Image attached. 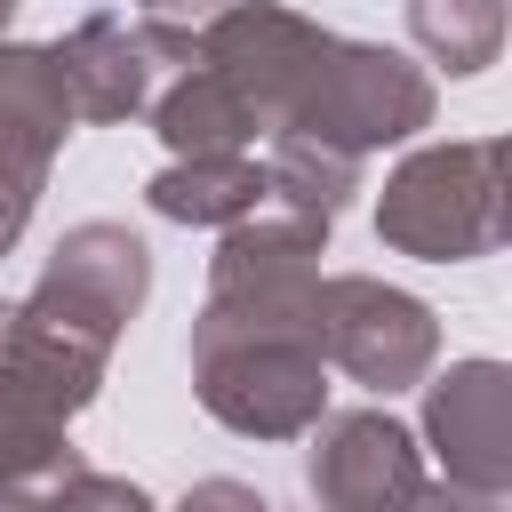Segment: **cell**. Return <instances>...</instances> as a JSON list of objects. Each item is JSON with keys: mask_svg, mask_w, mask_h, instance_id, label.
Listing matches in <instances>:
<instances>
[{"mask_svg": "<svg viewBox=\"0 0 512 512\" xmlns=\"http://www.w3.org/2000/svg\"><path fill=\"white\" fill-rule=\"evenodd\" d=\"M320 256H328V224H304V216H240V224H224V248L208 264V304L200 312L312 320Z\"/></svg>", "mask_w": 512, "mask_h": 512, "instance_id": "9c48e42d", "label": "cell"}, {"mask_svg": "<svg viewBox=\"0 0 512 512\" xmlns=\"http://www.w3.org/2000/svg\"><path fill=\"white\" fill-rule=\"evenodd\" d=\"M408 32L440 72H488L504 56V0H408Z\"/></svg>", "mask_w": 512, "mask_h": 512, "instance_id": "9a60e30c", "label": "cell"}, {"mask_svg": "<svg viewBox=\"0 0 512 512\" xmlns=\"http://www.w3.org/2000/svg\"><path fill=\"white\" fill-rule=\"evenodd\" d=\"M104 360L112 352L64 336L32 304H0V472H40L72 456L64 424L96 400Z\"/></svg>", "mask_w": 512, "mask_h": 512, "instance_id": "3957f363", "label": "cell"}, {"mask_svg": "<svg viewBox=\"0 0 512 512\" xmlns=\"http://www.w3.org/2000/svg\"><path fill=\"white\" fill-rule=\"evenodd\" d=\"M320 48H328V32H320L312 16H296V8H272V0H224V8L192 32V64L216 72L264 136H280V120H288V104L304 96Z\"/></svg>", "mask_w": 512, "mask_h": 512, "instance_id": "52a82bcc", "label": "cell"}, {"mask_svg": "<svg viewBox=\"0 0 512 512\" xmlns=\"http://www.w3.org/2000/svg\"><path fill=\"white\" fill-rule=\"evenodd\" d=\"M144 200L168 224H240L264 208V160L256 152H184L144 184Z\"/></svg>", "mask_w": 512, "mask_h": 512, "instance_id": "4fadbf2b", "label": "cell"}, {"mask_svg": "<svg viewBox=\"0 0 512 512\" xmlns=\"http://www.w3.org/2000/svg\"><path fill=\"white\" fill-rule=\"evenodd\" d=\"M360 192V160L336 152V144H312V136H272V160H264V200H280L288 216L304 224H336Z\"/></svg>", "mask_w": 512, "mask_h": 512, "instance_id": "5bb4252c", "label": "cell"}, {"mask_svg": "<svg viewBox=\"0 0 512 512\" xmlns=\"http://www.w3.org/2000/svg\"><path fill=\"white\" fill-rule=\"evenodd\" d=\"M144 16H216L224 0H136Z\"/></svg>", "mask_w": 512, "mask_h": 512, "instance_id": "d6986e66", "label": "cell"}, {"mask_svg": "<svg viewBox=\"0 0 512 512\" xmlns=\"http://www.w3.org/2000/svg\"><path fill=\"white\" fill-rule=\"evenodd\" d=\"M64 136H72V96L56 56L32 40H0V256L24 240Z\"/></svg>", "mask_w": 512, "mask_h": 512, "instance_id": "30bf717a", "label": "cell"}, {"mask_svg": "<svg viewBox=\"0 0 512 512\" xmlns=\"http://www.w3.org/2000/svg\"><path fill=\"white\" fill-rule=\"evenodd\" d=\"M504 144L464 136V144H424L384 176L376 200V240L424 264H472L504 248Z\"/></svg>", "mask_w": 512, "mask_h": 512, "instance_id": "7a4b0ae2", "label": "cell"}, {"mask_svg": "<svg viewBox=\"0 0 512 512\" xmlns=\"http://www.w3.org/2000/svg\"><path fill=\"white\" fill-rule=\"evenodd\" d=\"M424 440L448 464V480L504 496L512 488V368L504 360H456L424 384Z\"/></svg>", "mask_w": 512, "mask_h": 512, "instance_id": "7c38bea8", "label": "cell"}, {"mask_svg": "<svg viewBox=\"0 0 512 512\" xmlns=\"http://www.w3.org/2000/svg\"><path fill=\"white\" fill-rule=\"evenodd\" d=\"M424 480V448L392 408H336L312 424L304 488L320 512H384Z\"/></svg>", "mask_w": 512, "mask_h": 512, "instance_id": "8fae6325", "label": "cell"}, {"mask_svg": "<svg viewBox=\"0 0 512 512\" xmlns=\"http://www.w3.org/2000/svg\"><path fill=\"white\" fill-rule=\"evenodd\" d=\"M8 8H16V0H0V24H8Z\"/></svg>", "mask_w": 512, "mask_h": 512, "instance_id": "ffe728a7", "label": "cell"}, {"mask_svg": "<svg viewBox=\"0 0 512 512\" xmlns=\"http://www.w3.org/2000/svg\"><path fill=\"white\" fill-rule=\"evenodd\" d=\"M144 288H152V248H144L128 224H104V216H96V224H72V232L56 240V256L40 264V280H32L24 304H32L40 320H56L64 336L112 352L120 328L136 320Z\"/></svg>", "mask_w": 512, "mask_h": 512, "instance_id": "ba28073f", "label": "cell"}, {"mask_svg": "<svg viewBox=\"0 0 512 512\" xmlns=\"http://www.w3.org/2000/svg\"><path fill=\"white\" fill-rule=\"evenodd\" d=\"M312 328H320V360H336L376 400L416 392L432 376V360H440L432 304L408 296V288H392V280H376V272H320Z\"/></svg>", "mask_w": 512, "mask_h": 512, "instance_id": "5b68a950", "label": "cell"}, {"mask_svg": "<svg viewBox=\"0 0 512 512\" xmlns=\"http://www.w3.org/2000/svg\"><path fill=\"white\" fill-rule=\"evenodd\" d=\"M48 56H56V72H64L72 120H136V112H152V96L168 88V72L192 64V24L96 8V16H80Z\"/></svg>", "mask_w": 512, "mask_h": 512, "instance_id": "8992f818", "label": "cell"}, {"mask_svg": "<svg viewBox=\"0 0 512 512\" xmlns=\"http://www.w3.org/2000/svg\"><path fill=\"white\" fill-rule=\"evenodd\" d=\"M192 392L224 432L296 440L328 416V360L312 320H192Z\"/></svg>", "mask_w": 512, "mask_h": 512, "instance_id": "6da1fadb", "label": "cell"}, {"mask_svg": "<svg viewBox=\"0 0 512 512\" xmlns=\"http://www.w3.org/2000/svg\"><path fill=\"white\" fill-rule=\"evenodd\" d=\"M416 128H432V72L384 40H336V32H328L304 96L280 120V136H312V144H336L352 160L376 144H400Z\"/></svg>", "mask_w": 512, "mask_h": 512, "instance_id": "277c9868", "label": "cell"}, {"mask_svg": "<svg viewBox=\"0 0 512 512\" xmlns=\"http://www.w3.org/2000/svg\"><path fill=\"white\" fill-rule=\"evenodd\" d=\"M88 504H96V464H80V448L40 472H0V512H88Z\"/></svg>", "mask_w": 512, "mask_h": 512, "instance_id": "2e32d148", "label": "cell"}, {"mask_svg": "<svg viewBox=\"0 0 512 512\" xmlns=\"http://www.w3.org/2000/svg\"><path fill=\"white\" fill-rule=\"evenodd\" d=\"M176 512H272V496L248 488V480H192Z\"/></svg>", "mask_w": 512, "mask_h": 512, "instance_id": "ac0fdd59", "label": "cell"}, {"mask_svg": "<svg viewBox=\"0 0 512 512\" xmlns=\"http://www.w3.org/2000/svg\"><path fill=\"white\" fill-rule=\"evenodd\" d=\"M384 512H504V496H488V488H464V480H416L400 504H384Z\"/></svg>", "mask_w": 512, "mask_h": 512, "instance_id": "e0dca14e", "label": "cell"}]
</instances>
